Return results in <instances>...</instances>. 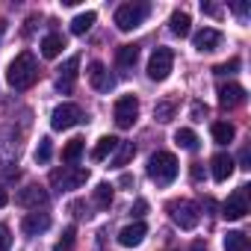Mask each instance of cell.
I'll return each instance as SVG.
<instances>
[{
	"mask_svg": "<svg viewBox=\"0 0 251 251\" xmlns=\"http://www.w3.org/2000/svg\"><path fill=\"white\" fill-rule=\"evenodd\" d=\"M136 59H139V48H136V45H121V48H118V56H115L118 68L130 71V68L136 65Z\"/></svg>",
	"mask_w": 251,
	"mask_h": 251,
	"instance_id": "19",
	"label": "cell"
},
{
	"mask_svg": "<svg viewBox=\"0 0 251 251\" xmlns=\"http://www.w3.org/2000/svg\"><path fill=\"white\" fill-rule=\"evenodd\" d=\"M169 213H172V222H175L180 230H192V227L201 222V210H198V204H195V201H186V198L172 201V204H169Z\"/></svg>",
	"mask_w": 251,
	"mask_h": 251,
	"instance_id": "3",
	"label": "cell"
},
{
	"mask_svg": "<svg viewBox=\"0 0 251 251\" xmlns=\"http://www.w3.org/2000/svg\"><path fill=\"white\" fill-rule=\"evenodd\" d=\"M192 121H204L207 118V103H201V100H192Z\"/></svg>",
	"mask_w": 251,
	"mask_h": 251,
	"instance_id": "32",
	"label": "cell"
},
{
	"mask_svg": "<svg viewBox=\"0 0 251 251\" xmlns=\"http://www.w3.org/2000/svg\"><path fill=\"white\" fill-rule=\"evenodd\" d=\"M86 180H89V169H80V166H62L50 172V183L56 189H80Z\"/></svg>",
	"mask_w": 251,
	"mask_h": 251,
	"instance_id": "5",
	"label": "cell"
},
{
	"mask_svg": "<svg viewBox=\"0 0 251 251\" xmlns=\"http://www.w3.org/2000/svg\"><path fill=\"white\" fill-rule=\"evenodd\" d=\"M145 15H148V3H121L115 9V27L121 33H130L145 21Z\"/></svg>",
	"mask_w": 251,
	"mask_h": 251,
	"instance_id": "4",
	"label": "cell"
},
{
	"mask_svg": "<svg viewBox=\"0 0 251 251\" xmlns=\"http://www.w3.org/2000/svg\"><path fill=\"white\" fill-rule=\"evenodd\" d=\"M77 68H80V56H71V59L59 68V71H62V77H59V83H56V86H59V89H71V80L77 77Z\"/></svg>",
	"mask_w": 251,
	"mask_h": 251,
	"instance_id": "22",
	"label": "cell"
},
{
	"mask_svg": "<svg viewBox=\"0 0 251 251\" xmlns=\"http://www.w3.org/2000/svg\"><path fill=\"white\" fill-rule=\"evenodd\" d=\"M239 163H242V169H251V151L248 148L239 151Z\"/></svg>",
	"mask_w": 251,
	"mask_h": 251,
	"instance_id": "35",
	"label": "cell"
},
{
	"mask_svg": "<svg viewBox=\"0 0 251 251\" xmlns=\"http://www.w3.org/2000/svg\"><path fill=\"white\" fill-rule=\"evenodd\" d=\"M175 112H177V100H175V98H166V100H160V103L154 106V118H157V121H172Z\"/></svg>",
	"mask_w": 251,
	"mask_h": 251,
	"instance_id": "26",
	"label": "cell"
},
{
	"mask_svg": "<svg viewBox=\"0 0 251 251\" xmlns=\"http://www.w3.org/2000/svg\"><path fill=\"white\" fill-rule=\"evenodd\" d=\"M245 103V89L236 86V83H227V86H219V106L222 109H236Z\"/></svg>",
	"mask_w": 251,
	"mask_h": 251,
	"instance_id": "11",
	"label": "cell"
},
{
	"mask_svg": "<svg viewBox=\"0 0 251 251\" xmlns=\"http://www.w3.org/2000/svg\"><path fill=\"white\" fill-rule=\"evenodd\" d=\"M192 45H195V50L210 53V50H216V48L222 45V33L213 30V27H204V30H198V33L192 36Z\"/></svg>",
	"mask_w": 251,
	"mask_h": 251,
	"instance_id": "12",
	"label": "cell"
},
{
	"mask_svg": "<svg viewBox=\"0 0 251 251\" xmlns=\"http://www.w3.org/2000/svg\"><path fill=\"white\" fill-rule=\"evenodd\" d=\"M83 148H86V142H83V139H71V142L62 148V160H65L68 166H71V163H77V160H80V154H83Z\"/></svg>",
	"mask_w": 251,
	"mask_h": 251,
	"instance_id": "28",
	"label": "cell"
},
{
	"mask_svg": "<svg viewBox=\"0 0 251 251\" xmlns=\"http://www.w3.org/2000/svg\"><path fill=\"white\" fill-rule=\"evenodd\" d=\"M148 177H151L157 186H169V183L177 177V160H175V154L157 151V154L148 160Z\"/></svg>",
	"mask_w": 251,
	"mask_h": 251,
	"instance_id": "2",
	"label": "cell"
},
{
	"mask_svg": "<svg viewBox=\"0 0 251 251\" xmlns=\"http://www.w3.org/2000/svg\"><path fill=\"white\" fill-rule=\"evenodd\" d=\"M15 204H21L27 210H39V207L48 204V189H42V186H24V189H18Z\"/></svg>",
	"mask_w": 251,
	"mask_h": 251,
	"instance_id": "10",
	"label": "cell"
},
{
	"mask_svg": "<svg viewBox=\"0 0 251 251\" xmlns=\"http://www.w3.org/2000/svg\"><path fill=\"white\" fill-rule=\"evenodd\" d=\"M233 136H236V127H233L230 121H216L213 124V142L227 145V142H233Z\"/></svg>",
	"mask_w": 251,
	"mask_h": 251,
	"instance_id": "20",
	"label": "cell"
},
{
	"mask_svg": "<svg viewBox=\"0 0 251 251\" xmlns=\"http://www.w3.org/2000/svg\"><path fill=\"white\" fill-rule=\"evenodd\" d=\"M236 68H239V59H230V62H222V65H216L213 71H216V74L222 77V74H233Z\"/></svg>",
	"mask_w": 251,
	"mask_h": 251,
	"instance_id": "33",
	"label": "cell"
},
{
	"mask_svg": "<svg viewBox=\"0 0 251 251\" xmlns=\"http://www.w3.org/2000/svg\"><path fill=\"white\" fill-rule=\"evenodd\" d=\"M201 9H204L207 15H219V6H213V3H201Z\"/></svg>",
	"mask_w": 251,
	"mask_h": 251,
	"instance_id": "39",
	"label": "cell"
},
{
	"mask_svg": "<svg viewBox=\"0 0 251 251\" xmlns=\"http://www.w3.org/2000/svg\"><path fill=\"white\" fill-rule=\"evenodd\" d=\"M204 177V169H201V163H195L192 166V180H201Z\"/></svg>",
	"mask_w": 251,
	"mask_h": 251,
	"instance_id": "37",
	"label": "cell"
},
{
	"mask_svg": "<svg viewBox=\"0 0 251 251\" xmlns=\"http://www.w3.org/2000/svg\"><path fill=\"white\" fill-rule=\"evenodd\" d=\"M245 198H248V186H239V189L222 204V216H225L227 222H239V219L248 213V201H245Z\"/></svg>",
	"mask_w": 251,
	"mask_h": 251,
	"instance_id": "9",
	"label": "cell"
},
{
	"mask_svg": "<svg viewBox=\"0 0 251 251\" xmlns=\"http://www.w3.org/2000/svg\"><path fill=\"white\" fill-rule=\"evenodd\" d=\"M225 251H248V236L242 230H227L225 233Z\"/></svg>",
	"mask_w": 251,
	"mask_h": 251,
	"instance_id": "23",
	"label": "cell"
},
{
	"mask_svg": "<svg viewBox=\"0 0 251 251\" xmlns=\"http://www.w3.org/2000/svg\"><path fill=\"white\" fill-rule=\"evenodd\" d=\"M175 142H177L180 148H186V151H195V148H198V136H195L189 127H180V130H175Z\"/></svg>",
	"mask_w": 251,
	"mask_h": 251,
	"instance_id": "27",
	"label": "cell"
},
{
	"mask_svg": "<svg viewBox=\"0 0 251 251\" xmlns=\"http://www.w3.org/2000/svg\"><path fill=\"white\" fill-rule=\"evenodd\" d=\"M172 65H175V53L169 48H157L148 59V77L154 83H163L169 74H172Z\"/></svg>",
	"mask_w": 251,
	"mask_h": 251,
	"instance_id": "7",
	"label": "cell"
},
{
	"mask_svg": "<svg viewBox=\"0 0 251 251\" xmlns=\"http://www.w3.org/2000/svg\"><path fill=\"white\" fill-rule=\"evenodd\" d=\"M80 121H83V109L77 103H62L50 115V127L53 130H71V127H77Z\"/></svg>",
	"mask_w": 251,
	"mask_h": 251,
	"instance_id": "8",
	"label": "cell"
},
{
	"mask_svg": "<svg viewBox=\"0 0 251 251\" xmlns=\"http://www.w3.org/2000/svg\"><path fill=\"white\" fill-rule=\"evenodd\" d=\"M233 12L245 18V15H248V3H233Z\"/></svg>",
	"mask_w": 251,
	"mask_h": 251,
	"instance_id": "36",
	"label": "cell"
},
{
	"mask_svg": "<svg viewBox=\"0 0 251 251\" xmlns=\"http://www.w3.org/2000/svg\"><path fill=\"white\" fill-rule=\"evenodd\" d=\"M6 80H9V86L12 89H18V92H24V89H30L36 80H39V59L30 53V50H24V53H18L12 62H9V71H6Z\"/></svg>",
	"mask_w": 251,
	"mask_h": 251,
	"instance_id": "1",
	"label": "cell"
},
{
	"mask_svg": "<svg viewBox=\"0 0 251 251\" xmlns=\"http://www.w3.org/2000/svg\"><path fill=\"white\" fill-rule=\"evenodd\" d=\"M74 233H77L74 227H65L62 236H59V242L53 245V251H71V248H74Z\"/></svg>",
	"mask_w": 251,
	"mask_h": 251,
	"instance_id": "31",
	"label": "cell"
},
{
	"mask_svg": "<svg viewBox=\"0 0 251 251\" xmlns=\"http://www.w3.org/2000/svg\"><path fill=\"white\" fill-rule=\"evenodd\" d=\"M6 204H9V192L0 186V207H6Z\"/></svg>",
	"mask_w": 251,
	"mask_h": 251,
	"instance_id": "40",
	"label": "cell"
},
{
	"mask_svg": "<svg viewBox=\"0 0 251 251\" xmlns=\"http://www.w3.org/2000/svg\"><path fill=\"white\" fill-rule=\"evenodd\" d=\"M133 154H136V145L133 142H118V148H115V157H112V166H127L130 160H133Z\"/></svg>",
	"mask_w": 251,
	"mask_h": 251,
	"instance_id": "24",
	"label": "cell"
},
{
	"mask_svg": "<svg viewBox=\"0 0 251 251\" xmlns=\"http://www.w3.org/2000/svg\"><path fill=\"white\" fill-rule=\"evenodd\" d=\"M62 48H65V39H62L59 33H50V36L42 39V56H45V59H56V56L62 53Z\"/></svg>",
	"mask_w": 251,
	"mask_h": 251,
	"instance_id": "17",
	"label": "cell"
},
{
	"mask_svg": "<svg viewBox=\"0 0 251 251\" xmlns=\"http://www.w3.org/2000/svg\"><path fill=\"white\" fill-rule=\"evenodd\" d=\"M192 251H207V245H204V242L198 239V242H192Z\"/></svg>",
	"mask_w": 251,
	"mask_h": 251,
	"instance_id": "42",
	"label": "cell"
},
{
	"mask_svg": "<svg viewBox=\"0 0 251 251\" xmlns=\"http://www.w3.org/2000/svg\"><path fill=\"white\" fill-rule=\"evenodd\" d=\"M118 142H121V139H115V136H100V139H98V145L92 148V160H95V163L106 160V157L118 148Z\"/></svg>",
	"mask_w": 251,
	"mask_h": 251,
	"instance_id": "18",
	"label": "cell"
},
{
	"mask_svg": "<svg viewBox=\"0 0 251 251\" xmlns=\"http://www.w3.org/2000/svg\"><path fill=\"white\" fill-rule=\"evenodd\" d=\"M118 183H121V186H133V177H130V175H121Z\"/></svg>",
	"mask_w": 251,
	"mask_h": 251,
	"instance_id": "41",
	"label": "cell"
},
{
	"mask_svg": "<svg viewBox=\"0 0 251 251\" xmlns=\"http://www.w3.org/2000/svg\"><path fill=\"white\" fill-rule=\"evenodd\" d=\"M50 154H53V142L45 136V139H39V148H36V163H48L50 160Z\"/></svg>",
	"mask_w": 251,
	"mask_h": 251,
	"instance_id": "30",
	"label": "cell"
},
{
	"mask_svg": "<svg viewBox=\"0 0 251 251\" xmlns=\"http://www.w3.org/2000/svg\"><path fill=\"white\" fill-rule=\"evenodd\" d=\"M89 83H92L98 92H109V89L115 86V80H112V74L106 71L103 62H92V65H89Z\"/></svg>",
	"mask_w": 251,
	"mask_h": 251,
	"instance_id": "13",
	"label": "cell"
},
{
	"mask_svg": "<svg viewBox=\"0 0 251 251\" xmlns=\"http://www.w3.org/2000/svg\"><path fill=\"white\" fill-rule=\"evenodd\" d=\"M112 189H115L112 183H98V186H95V204H98L100 210H106V207L112 204Z\"/></svg>",
	"mask_w": 251,
	"mask_h": 251,
	"instance_id": "29",
	"label": "cell"
},
{
	"mask_svg": "<svg viewBox=\"0 0 251 251\" xmlns=\"http://www.w3.org/2000/svg\"><path fill=\"white\" fill-rule=\"evenodd\" d=\"M145 233H148L145 222H133V225H127V227H121V233H118V242H121L124 248H136V245L145 239Z\"/></svg>",
	"mask_w": 251,
	"mask_h": 251,
	"instance_id": "14",
	"label": "cell"
},
{
	"mask_svg": "<svg viewBox=\"0 0 251 251\" xmlns=\"http://www.w3.org/2000/svg\"><path fill=\"white\" fill-rule=\"evenodd\" d=\"M233 157L230 154H216L213 160H210V169H213V180L216 183H225L230 175H233Z\"/></svg>",
	"mask_w": 251,
	"mask_h": 251,
	"instance_id": "15",
	"label": "cell"
},
{
	"mask_svg": "<svg viewBox=\"0 0 251 251\" xmlns=\"http://www.w3.org/2000/svg\"><path fill=\"white\" fill-rule=\"evenodd\" d=\"M189 24H192V21H189V15H186V12H180V9H177V12H172V18H169L172 33H175V36H180V39H183V36H189Z\"/></svg>",
	"mask_w": 251,
	"mask_h": 251,
	"instance_id": "21",
	"label": "cell"
},
{
	"mask_svg": "<svg viewBox=\"0 0 251 251\" xmlns=\"http://www.w3.org/2000/svg\"><path fill=\"white\" fill-rule=\"evenodd\" d=\"M112 115H115V124H118L121 130L133 127L136 118H139V100H136V95H121V98L115 100Z\"/></svg>",
	"mask_w": 251,
	"mask_h": 251,
	"instance_id": "6",
	"label": "cell"
},
{
	"mask_svg": "<svg viewBox=\"0 0 251 251\" xmlns=\"http://www.w3.org/2000/svg\"><path fill=\"white\" fill-rule=\"evenodd\" d=\"M50 227V216L48 213H30V216H24V222H21V230L27 233V236H39V233H45Z\"/></svg>",
	"mask_w": 251,
	"mask_h": 251,
	"instance_id": "16",
	"label": "cell"
},
{
	"mask_svg": "<svg viewBox=\"0 0 251 251\" xmlns=\"http://www.w3.org/2000/svg\"><path fill=\"white\" fill-rule=\"evenodd\" d=\"M145 210H148V201L139 198V201H136V216H145Z\"/></svg>",
	"mask_w": 251,
	"mask_h": 251,
	"instance_id": "38",
	"label": "cell"
},
{
	"mask_svg": "<svg viewBox=\"0 0 251 251\" xmlns=\"http://www.w3.org/2000/svg\"><path fill=\"white\" fill-rule=\"evenodd\" d=\"M92 24H95V12H80V15H74V21H71V33H74V36H86V33L92 30Z\"/></svg>",
	"mask_w": 251,
	"mask_h": 251,
	"instance_id": "25",
	"label": "cell"
},
{
	"mask_svg": "<svg viewBox=\"0 0 251 251\" xmlns=\"http://www.w3.org/2000/svg\"><path fill=\"white\" fill-rule=\"evenodd\" d=\"M9 245H12V233L6 225H0V251H9Z\"/></svg>",
	"mask_w": 251,
	"mask_h": 251,
	"instance_id": "34",
	"label": "cell"
}]
</instances>
